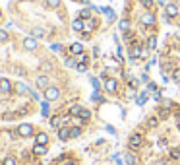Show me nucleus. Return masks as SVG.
I'll list each match as a JSON object with an SVG mask.
<instances>
[{"label": "nucleus", "mask_w": 180, "mask_h": 165, "mask_svg": "<svg viewBox=\"0 0 180 165\" xmlns=\"http://www.w3.org/2000/svg\"><path fill=\"white\" fill-rule=\"evenodd\" d=\"M43 97H45L47 101H54V99L60 97V89L54 88V86H49V88L43 91Z\"/></svg>", "instance_id": "2"}, {"label": "nucleus", "mask_w": 180, "mask_h": 165, "mask_svg": "<svg viewBox=\"0 0 180 165\" xmlns=\"http://www.w3.org/2000/svg\"><path fill=\"white\" fill-rule=\"evenodd\" d=\"M81 126H70V136L72 138H79V136H81Z\"/></svg>", "instance_id": "19"}, {"label": "nucleus", "mask_w": 180, "mask_h": 165, "mask_svg": "<svg viewBox=\"0 0 180 165\" xmlns=\"http://www.w3.org/2000/svg\"><path fill=\"white\" fill-rule=\"evenodd\" d=\"M176 84H180V68H176V70H172V76H171Z\"/></svg>", "instance_id": "23"}, {"label": "nucleus", "mask_w": 180, "mask_h": 165, "mask_svg": "<svg viewBox=\"0 0 180 165\" xmlns=\"http://www.w3.org/2000/svg\"><path fill=\"white\" fill-rule=\"evenodd\" d=\"M126 163H128V165H136V161H137V157L134 156V153H126Z\"/></svg>", "instance_id": "21"}, {"label": "nucleus", "mask_w": 180, "mask_h": 165, "mask_svg": "<svg viewBox=\"0 0 180 165\" xmlns=\"http://www.w3.org/2000/svg\"><path fill=\"white\" fill-rule=\"evenodd\" d=\"M2 165H16V161H14V157H6Z\"/></svg>", "instance_id": "28"}, {"label": "nucleus", "mask_w": 180, "mask_h": 165, "mask_svg": "<svg viewBox=\"0 0 180 165\" xmlns=\"http://www.w3.org/2000/svg\"><path fill=\"white\" fill-rule=\"evenodd\" d=\"M171 157L172 159H180V150H174V148H172V150H171Z\"/></svg>", "instance_id": "25"}, {"label": "nucleus", "mask_w": 180, "mask_h": 165, "mask_svg": "<svg viewBox=\"0 0 180 165\" xmlns=\"http://www.w3.org/2000/svg\"><path fill=\"white\" fill-rule=\"evenodd\" d=\"M35 144H43V146H47V144H49V134H47V132L35 134Z\"/></svg>", "instance_id": "10"}, {"label": "nucleus", "mask_w": 180, "mask_h": 165, "mask_svg": "<svg viewBox=\"0 0 180 165\" xmlns=\"http://www.w3.org/2000/svg\"><path fill=\"white\" fill-rule=\"evenodd\" d=\"M4 22V8H0V23Z\"/></svg>", "instance_id": "36"}, {"label": "nucleus", "mask_w": 180, "mask_h": 165, "mask_svg": "<svg viewBox=\"0 0 180 165\" xmlns=\"http://www.w3.org/2000/svg\"><path fill=\"white\" fill-rule=\"evenodd\" d=\"M43 153H47V146H43V144H35L33 156H43Z\"/></svg>", "instance_id": "17"}, {"label": "nucleus", "mask_w": 180, "mask_h": 165, "mask_svg": "<svg viewBox=\"0 0 180 165\" xmlns=\"http://www.w3.org/2000/svg\"><path fill=\"white\" fill-rule=\"evenodd\" d=\"M78 18H81V20H87V18H91V6H89V8H83V10H79Z\"/></svg>", "instance_id": "18"}, {"label": "nucleus", "mask_w": 180, "mask_h": 165, "mask_svg": "<svg viewBox=\"0 0 180 165\" xmlns=\"http://www.w3.org/2000/svg\"><path fill=\"white\" fill-rule=\"evenodd\" d=\"M147 126H149V128L159 126V119H157V117H149V119H147Z\"/></svg>", "instance_id": "20"}, {"label": "nucleus", "mask_w": 180, "mask_h": 165, "mask_svg": "<svg viewBox=\"0 0 180 165\" xmlns=\"http://www.w3.org/2000/svg\"><path fill=\"white\" fill-rule=\"evenodd\" d=\"M153 99H155L157 103H159V101H163V95H161V91H155V93H153Z\"/></svg>", "instance_id": "27"}, {"label": "nucleus", "mask_w": 180, "mask_h": 165, "mask_svg": "<svg viewBox=\"0 0 180 165\" xmlns=\"http://www.w3.org/2000/svg\"><path fill=\"white\" fill-rule=\"evenodd\" d=\"M147 99H149V95H147V91H144L141 95H137V97H136V103L140 105V107H144V105L147 103Z\"/></svg>", "instance_id": "15"}, {"label": "nucleus", "mask_w": 180, "mask_h": 165, "mask_svg": "<svg viewBox=\"0 0 180 165\" xmlns=\"http://www.w3.org/2000/svg\"><path fill=\"white\" fill-rule=\"evenodd\" d=\"M147 89H149V91H155V89H157V86H155L153 82H149V84H147Z\"/></svg>", "instance_id": "31"}, {"label": "nucleus", "mask_w": 180, "mask_h": 165, "mask_svg": "<svg viewBox=\"0 0 180 165\" xmlns=\"http://www.w3.org/2000/svg\"><path fill=\"white\" fill-rule=\"evenodd\" d=\"M144 6L145 8H151L153 6V0H144Z\"/></svg>", "instance_id": "32"}, {"label": "nucleus", "mask_w": 180, "mask_h": 165, "mask_svg": "<svg viewBox=\"0 0 180 165\" xmlns=\"http://www.w3.org/2000/svg\"><path fill=\"white\" fill-rule=\"evenodd\" d=\"M60 124H62V117H58V115H54V117H50V126L52 128H60Z\"/></svg>", "instance_id": "16"}, {"label": "nucleus", "mask_w": 180, "mask_h": 165, "mask_svg": "<svg viewBox=\"0 0 180 165\" xmlns=\"http://www.w3.org/2000/svg\"><path fill=\"white\" fill-rule=\"evenodd\" d=\"M64 165H74V161H68V163H64Z\"/></svg>", "instance_id": "39"}, {"label": "nucleus", "mask_w": 180, "mask_h": 165, "mask_svg": "<svg viewBox=\"0 0 180 165\" xmlns=\"http://www.w3.org/2000/svg\"><path fill=\"white\" fill-rule=\"evenodd\" d=\"M72 29L76 31V33H81V31H83V20L81 18H76L72 22Z\"/></svg>", "instance_id": "12"}, {"label": "nucleus", "mask_w": 180, "mask_h": 165, "mask_svg": "<svg viewBox=\"0 0 180 165\" xmlns=\"http://www.w3.org/2000/svg\"><path fill=\"white\" fill-rule=\"evenodd\" d=\"M70 126H60L58 128V140L60 142H66V140H70Z\"/></svg>", "instance_id": "7"}, {"label": "nucleus", "mask_w": 180, "mask_h": 165, "mask_svg": "<svg viewBox=\"0 0 180 165\" xmlns=\"http://www.w3.org/2000/svg\"><path fill=\"white\" fill-rule=\"evenodd\" d=\"M95 23H97V22H95L93 18H87V20H83V31H81V33H87V35H91V31L95 29Z\"/></svg>", "instance_id": "6"}, {"label": "nucleus", "mask_w": 180, "mask_h": 165, "mask_svg": "<svg viewBox=\"0 0 180 165\" xmlns=\"http://www.w3.org/2000/svg\"><path fill=\"white\" fill-rule=\"evenodd\" d=\"M12 88H14V84L10 82V80H6V78H0V91L8 93V91H12Z\"/></svg>", "instance_id": "9"}, {"label": "nucleus", "mask_w": 180, "mask_h": 165, "mask_svg": "<svg viewBox=\"0 0 180 165\" xmlns=\"http://www.w3.org/2000/svg\"><path fill=\"white\" fill-rule=\"evenodd\" d=\"M155 165H167V163H165V161H159V163H155Z\"/></svg>", "instance_id": "37"}, {"label": "nucleus", "mask_w": 180, "mask_h": 165, "mask_svg": "<svg viewBox=\"0 0 180 165\" xmlns=\"http://www.w3.org/2000/svg\"><path fill=\"white\" fill-rule=\"evenodd\" d=\"M103 86H105V89H107L109 93H114L116 89H118V82H116L114 78H107V80H105V84H103Z\"/></svg>", "instance_id": "5"}, {"label": "nucleus", "mask_w": 180, "mask_h": 165, "mask_svg": "<svg viewBox=\"0 0 180 165\" xmlns=\"http://www.w3.org/2000/svg\"><path fill=\"white\" fill-rule=\"evenodd\" d=\"M176 120H178V122H180V113H176Z\"/></svg>", "instance_id": "38"}, {"label": "nucleus", "mask_w": 180, "mask_h": 165, "mask_svg": "<svg viewBox=\"0 0 180 165\" xmlns=\"http://www.w3.org/2000/svg\"><path fill=\"white\" fill-rule=\"evenodd\" d=\"M165 12H167V16H168V18H174V16H176L178 14V6H176V4H167V6H165Z\"/></svg>", "instance_id": "11"}, {"label": "nucleus", "mask_w": 180, "mask_h": 165, "mask_svg": "<svg viewBox=\"0 0 180 165\" xmlns=\"http://www.w3.org/2000/svg\"><path fill=\"white\" fill-rule=\"evenodd\" d=\"M18 134L23 136V138H29V136L35 134V126H33V124H22V126L18 128Z\"/></svg>", "instance_id": "4"}, {"label": "nucleus", "mask_w": 180, "mask_h": 165, "mask_svg": "<svg viewBox=\"0 0 180 165\" xmlns=\"http://www.w3.org/2000/svg\"><path fill=\"white\" fill-rule=\"evenodd\" d=\"M155 47H157V39H155V37H151V39H149V49H155Z\"/></svg>", "instance_id": "29"}, {"label": "nucleus", "mask_w": 180, "mask_h": 165, "mask_svg": "<svg viewBox=\"0 0 180 165\" xmlns=\"http://www.w3.org/2000/svg\"><path fill=\"white\" fill-rule=\"evenodd\" d=\"M159 146H167V140H165V138H159Z\"/></svg>", "instance_id": "34"}, {"label": "nucleus", "mask_w": 180, "mask_h": 165, "mask_svg": "<svg viewBox=\"0 0 180 165\" xmlns=\"http://www.w3.org/2000/svg\"><path fill=\"white\" fill-rule=\"evenodd\" d=\"M35 86L45 91V89L50 86V78H49V74H39V76L35 78Z\"/></svg>", "instance_id": "1"}, {"label": "nucleus", "mask_w": 180, "mask_h": 165, "mask_svg": "<svg viewBox=\"0 0 180 165\" xmlns=\"http://www.w3.org/2000/svg\"><path fill=\"white\" fill-rule=\"evenodd\" d=\"M81 111H83L81 105H72L70 111H68V115H70V117H79V115H81Z\"/></svg>", "instance_id": "14"}, {"label": "nucleus", "mask_w": 180, "mask_h": 165, "mask_svg": "<svg viewBox=\"0 0 180 165\" xmlns=\"http://www.w3.org/2000/svg\"><path fill=\"white\" fill-rule=\"evenodd\" d=\"M141 144H144V138H141V134H137V132L130 134V138H128V146L132 148V150H137Z\"/></svg>", "instance_id": "3"}, {"label": "nucleus", "mask_w": 180, "mask_h": 165, "mask_svg": "<svg viewBox=\"0 0 180 165\" xmlns=\"http://www.w3.org/2000/svg\"><path fill=\"white\" fill-rule=\"evenodd\" d=\"M91 84H93V88H95V89L99 91V88H101V82H99L97 78H91Z\"/></svg>", "instance_id": "26"}, {"label": "nucleus", "mask_w": 180, "mask_h": 165, "mask_svg": "<svg viewBox=\"0 0 180 165\" xmlns=\"http://www.w3.org/2000/svg\"><path fill=\"white\" fill-rule=\"evenodd\" d=\"M178 130H180V122H178Z\"/></svg>", "instance_id": "40"}, {"label": "nucleus", "mask_w": 180, "mask_h": 165, "mask_svg": "<svg viewBox=\"0 0 180 165\" xmlns=\"http://www.w3.org/2000/svg\"><path fill=\"white\" fill-rule=\"evenodd\" d=\"M141 23H144V25H153V23H155V16H153V14H144V16H141Z\"/></svg>", "instance_id": "13"}, {"label": "nucleus", "mask_w": 180, "mask_h": 165, "mask_svg": "<svg viewBox=\"0 0 180 165\" xmlns=\"http://www.w3.org/2000/svg\"><path fill=\"white\" fill-rule=\"evenodd\" d=\"M68 51H70V55L78 56V55H81V52H83V45H81V43H78V41H76V43H72L70 47H68Z\"/></svg>", "instance_id": "8"}, {"label": "nucleus", "mask_w": 180, "mask_h": 165, "mask_svg": "<svg viewBox=\"0 0 180 165\" xmlns=\"http://www.w3.org/2000/svg\"><path fill=\"white\" fill-rule=\"evenodd\" d=\"M79 117H81V119H83V120H87V119H89V117H91V111H87V109H83V111H81V115H79Z\"/></svg>", "instance_id": "24"}, {"label": "nucleus", "mask_w": 180, "mask_h": 165, "mask_svg": "<svg viewBox=\"0 0 180 165\" xmlns=\"http://www.w3.org/2000/svg\"><path fill=\"white\" fill-rule=\"evenodd\" d=\"M118 27H120V31H128V27H130V22H128V20H120Z\"/></svg>", "instance_id": "22"}, {"label": "nucleus", "mask_w": 180, "mask_h": 165, "mask_svg": "<svg viewBox=\"0 0 180 165\" xmlns=\"http://www.w3.org/2000/svg\"><path fill=\"white\" fill-rule=\"evenodd\" d=\"M78 72H87V64H78Z\"/></svg>", "instance_id": "30"}, {"label": "nucleus", "mask_w": 180, "mask_h": 165, "mask_svg": "<svg viewBox=\"0 0 180 165\" xmlns=\"http://www.w3.org/2000/svg\"><path fill=\"white\" fill-rule=\"evenodd\" d=\"M128 95H130V97H136V89L130 88V89H128Z\"/></svg>", "instance_id": "33"}, {"label": "nucleus", "mask_w": 180, "mask_h": 165, "mask_svg": "<svg viewBox=\"0 0 180 165\" xmlns=\"http://www.w3.org/2000/svg\"><path fill=\"white\" fill-rule=\"evenodd\" d=\"M141 82H149V76H147V74H141Z\"/></svg>", "instance_id": "35"}]
</instances>
